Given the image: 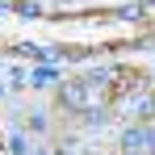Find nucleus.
<instances>
[{"label": "nucleus", "instance_id": "1", "mask_svg": "<svg viewBox=\"0 0 155 155\" xmlns=\"http://www.w3.org/2000/svg\"><path fill=\"white\" fill-rule=\"evenodd\" d=\"M59 109H67V113H84V109H92L88 84H84V80H59Z\"/></svg>", "mask_w": 155, "mask_h": 155}, {"label": "nucleus", "instance_id": "2", "mask_svg": "<svg viewBox=\"0 0 155 155\" xmlns=\"http://www.w3.org/2000/svg\"><path fill=\"white\" fill-rule=\"evenodd\" d=\"M29 84H34V88H51V84H59V67H54L51 59H42V63L29 71Z\"/></svg>", "mask_w": 155, "mask_h": 155}, {"label": "nucleus", "instance_id": "3", "mask_svg": "<svg viewBox=\"0 0 155 155\" xmlns=\"http://www.w3.org/2000/svg\"><path fill=\"white\" fill-rule=\"evenodd\" d=\"M8 151H13V155H34V147H29V138H25V130H13V134H8Z\"/></svg>", "mask_w": 155, "mask_h": 155}, {"label": "nucleus", "instance_id": "4", "mask_svg": "<svg viewBox=\"0 0 155 155\" xmlns=\"http://www.w3.org/2000/svg\"><path fill=\"white\" fill-rule=\"evenodd\" d=\"M29 130H34V134H46V130H51V122H46V109H34V113H29V122H25Z\"/></svg>", "mask_w": 155, "mask_h": 155}, {"label": "nucleus", "instance_id": "5", "mask_svg": "<svg viewBox=\"0 0 155 155\" xmlns=\"http://www.w3.org/2000/svg\"><path fill=\"white\" fill-rule=\"evenodd\" d=\"M113 17L117 21H138L143 17V4H122V8H113Z\"/></svg>", "mask_w": 155, "mask_h": 155}, {"label": "nucleus", "instance_id": "6", "mask_svg": "<svg viewBox=\"0 0 155 155\" xmlns=\"http://www.w3.org/2000/svg\"><path fill=\"white\" fill-rule=\"evenodd\" d=\"M13 13H17V17H25V21L42 17V8H38V4H29V0H17V4H13Z\"/></svg>", "mask_w": 155, "mask_h": 155}, {"label": "nucleus", "instance_id": "7", "mask_svg": "<svg viewBox=\"0 0 155 155\" xmlns=\"http://www.w3.org/2000/svg\"><path fill=\"white\" fill-rule=\"evenodd\" d=\"M143 151L155 155V122H143Z\"/></svg>", "mask_w": 155, "mask_h": 155}, {"label": "nucleus", "instance_id": "8", "mask_svg": "<svg viewBox=\"0 0 155 155\" xmlns=\"http://www.w3.org/2000/svg\"><path fill=\"white\" fill-rule=\"evenodd\" d=\"M143 4V13H155V0H138Z\"/></svg>", "mask_w": 155, "mask_h": 155}, {"label": "nucleus", "instance_id": "9", "mask_svg": "<svg viewBox=\"0 0 155 155\" xmlns=\"http://www.w3.org/2000/svg\"><path fill=\"white\" fill-rule=\"evenodd\" d=\"M4 92H8V88H4V84H0V101H4Z\"/></svg>", "mask_w": 155, "mask_h": 155}, {"label": "nucleus", "instance_id": "10", "mask_svg": "<svg viewBox=\"0 0 155 155\" xmlns=\"http://www.w3.org/2000/svg\"><path fill=\"white\" fill-rule=\"evenodd\" d=\"M0 67H4V63H0Z\"/></svg>", "mask_w": 155, "mask_h": 155}]
</instances>
